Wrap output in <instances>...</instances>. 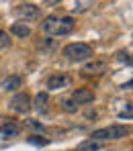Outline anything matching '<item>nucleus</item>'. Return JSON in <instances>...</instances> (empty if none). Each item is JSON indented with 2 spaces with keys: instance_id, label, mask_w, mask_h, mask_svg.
<instances>
[{
  "instance_id": "1",
  "label": "nucleus",
  "mask_w": 133,
  "mask_h": 151,
  "mask_svg": "<svg viewBox=\"0 0 133 151\" xmlns=\"http://www.w3.org/2000/svg\"><path fill=\"white\" fill-rule=\"evenodd\" d=\"M74 19L72 17H59V14H49L43 19L41 23V31L49 37H66L74 31Z\"/></svg>"
},
{
  "instance_id": "2",
  "label": "nucleus",
  "mask_w": 133,
  "mask_h": 151,
  "mask_svg": "<svg viewBox=\"0 0 133 151\" xmlns=\"http://www.w3.org/2000/svg\"><path fill=\"white\" fill-rule=\"evenodd\" d=\"M129 135V129L123 125H108L103 127V129H96L92 131L90 135V141H119V139H125Z\"/></svg>"
},
{
  "instance_id": "3",
  "label": "nucleus",
  "mask_w": 133,
  "mask_h": 151,
  "mask_svg": "<svg viewBox=\"0 0 133 151\" xmlns=\"http://www.w3.org/2000/svg\"><path fill=\"white\" fill-rule=\"evenodd\" d=\"M61 55L68 59V61H84V59H90L94 55L92 51V45L88 43H68L64 49H61Z\"/></svg>"
},
{
  "instance_id": "4",
  "label": "nucleus",
  "mask_w": 133,
  "mask_h": 151,
  "mask_svg": "<svg viewBox=\"0 0 133 151\" xmlns=\"http://www.w3.org/2000/svg\"><path fill=\"white\" fill-rule=\"evenodd\" d=\"M31 96L27 94V92H19V94H14L12 96V100H10V110L12 112H19V114H27L29 110H31Z\"/></svg>"
},
{
  "instance_id": "5",
  "label": "nucleus",
  "mask_w": 133,
  "mask_h": 151,
  "mask_svg": "<svg viewBox=\"0 0 133 151\" xmlns=\"http://www.w3.org/2000/svg\"><path fill=\"white\" fill-rule=\"evenodd\" d=\"M12 12L21 21H29V19H37L39 17V8L35 4H19V6H14Z\"/></svg>"
},
{
  "instance_id": "6",
  "label": "nucleus",
  "mask_w": 133,
  "mask_h": 151,
  "mask_svg": "<svg viewBox=\"0 0 133 151\" xmlns=\"http://www.w3.org/2000/svg\"><path fill=\"white\" fill-rule=\"evenodd\" d=\"M106 72V61H88V63H84V68H82V74L84 76H100Z\"/></svg>"
},
{
  "instance_id": "7",
  "label": "nucleus",
  "mask_w": 133,
  "mask_h": 151,
  "mask_svg": "<svg viewBox=\"0 0 133 151\" xmlns=\"http://www.w3.org/2000/svg\"><path fill=\"white\" fill-rule=\"evenodd\" d=\"M72 100L76 102V104H90V102L94 100V92L88 90V88H80V90H76L72 94Z\"/></svg>"
},
{
  "instance_id": "8",
  "label": "nucleus",
  "mask_w": 133,
  "mask_h": 151,
  "mask_svg": "<svg viewBox=\"0 0 133 151\" xmlns=\"http://www.w3.org/2000/svg\"><path fill=\"white\" fill-rule=\"evenodd\" d=\"M23 86V78L21 76H6L2 82H0V88L4 92H10V90H17Z\"/></svg>"
},
{
  "instance_id": "9",
  "label": "nucleus",
  "mask_w": 133,
  "mask_h": 151,
  "mask_svg": "<svg viewBox=\"0 0 133 151\" xmlns=\"http://www.w3.org/2000/svg\"><path fill=\"white\" fill-rule=\"evenodd\" d=\"M21 133V127L17 125V123H4V125L0 127V139H10V137H17Z\"/></svg>"
},
{
  "instance_id": "10",
  "label": "nucleus",
  "mask_w": 133,
  "mask_h": 151,
  "mask_svg": "<svg viewBox=\"0 0 133 151\" xmlns=\"http://www.w3.org/2000/svg\"><path fill=\"white\" fill-rule=\"evenodd\" d=\"M10 33L14 35V37H23V39H27V37H31V27L27 25V23H12L10 25Z\"/></svg>"
},
{
  "instance_id": "11",
  "label": "nucleus",
  "mask_w": 133,
  "mask_h": 151,
  "mask_svg": "<svg viewBox=\"0 0 133 151\" xmlns=\"http://www.w3.org/2000/svg\"><path fill=\"white\" fill-rule=\"evenodd\" d=\"M66 84H68V76H64V74H55V76H49L47 78V88L49 90H59Z\"/></svg>"
},
{
  "instance_id": "12",
  "label": "nucleus",
  "mask_w": 133,
  "mask_h": 151,
  "mask_svg": "<svg viewBox=\"0 0 133 151\" xmlns=\"http://www.w3.org/2000/svg\"><path fill=\"white\" fill-rule=\"evenodd\" d=\"M47 102H49V96H47L45 92H39V94L35 96V106H33V108H35L37 112H45V110H47Z\"/></svg>"
},
{
  "instance_id": "13",
  "label": "nucleus",
  "mask_w": 133,
  "mask_h": 151,
  "mask_svg": "<svg viewBox=\"0 0 133 151\" xmlns=\"http://www.w3.org/2000/svg\"><path fill=\"white\" fill-rule=\"evenodd\" d=\"M98 149H100V143L98 141H86V143L78 145L76 151H98Z\"/></svg>"
},
{
  "instance_id": "14",
  "label": "nucleus",
  "mask_w": 133,
  "mask_h": 151,
  "mask_svg": "<svg viewBox=\"0 0 133 151\" xmlns=\"http://www.w3.org/2000/svg\"><path fill=\"white\" fill-rule=\"evenodd\" d=\"M39 49H43V53H49V51L55 49V41L53 39H43V43H37Z\"/></svg>"
},
{
  "instance_id": "15",
  "label": "nucleus",
  "mask_w": 133,
  "mask_h": 151,
  "mask_svg": "<svg viewBox=\"0 0 133 151\" xmlns=\"http://www.w3.org/2000/svg\"><path fill=\"white\" fill-rule=\"evenodd\" d=\"M10 47V35L6 31H0V49H6Z\"/></svg>"
},
{
  "instance_id": "16",
  "label": "nucleus",
  "mask_w": 133,
  "mask_h": 151,
  "mask_svg": "<svg viewBox=\"0 0 133 151\" xmlns=\"http://www.w3.org/2000/svg\"><path fill=\"white\" fill-rule=\"evenodd\" d=\"M61 106H64V110H68V112H74V110L78 108V104L72 100V98H66V100L61 102Z\"/></svg>"
},
{
  "instance_id": "17",
  "label": "nucleus",
  "mask_w": 133,
  "mask_h": 151,
  "mask_svg": "<svg viewBox=\"0 0 133 151\" xmlns=\"http://www.w3.org/2000/svg\"><path fill=\"white\" fill-rule=\"evenodd\" d=\"M25 125H29L31 129H37V131H43V125H41V123H37V121H33V119H27Z\"/></svg>"
},
{
  "instance_id": "18",
  "label": "nucleus",
  "mask_w": 133,
  "mask_h": 151,
  "mask_svg": "<svg viewBox=\"0 0 133 151\" xmlns=\"http://www.w3.org/2000/svg\"><path fill=\"white\" fill-rule=\"evenodd\" d=\"M119 61H125V63H131V57H129V53H119Z\"/></svg>"
},
{
  "instance_id": "19",
  "label": "nucleus",
  "mask_w": 133,
  "mask_h": 151,
  "mask_svg": "<svg viewBox=\"0 0 133 151\" xmlns=\"http://www.w3.org/2000/svg\"><path fill=\"white\" fill-rule=\"evenodd\" d=\"M29 143H35V145H45L47 141H45V139H37V137H29Z\"/></svg>"
}]
</instances>
